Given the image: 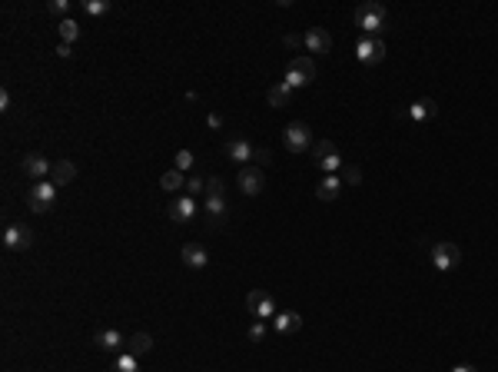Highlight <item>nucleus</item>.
Segmentation results:
<instances>
[{
  "label": "nucleus",
  "mask_w": 498,
  "mask_h": 372,
  "mask_svg": "<svg viewBox=\"0 0 498 372\" xmlns=\"http://www.w3.org/2000/svg\"><path fill=\"white\" fill-rule=\"evenodd\" d=\"M259 166H266V163H273V153L266 150V147H256V156H253Z\"/></svg>",
  "instance_id": "473e14b6"
},
{
  "label": "nucleus",
  "mask_w": 498,
  "mask_h": 372,
  "mask_svg": "<svg viewBox=\"0 0 498 372\" xmlns=\"http://www.w3.org/2000/svg\"><path fill=\"white\" fill-rule=\"evenodd\" d=\"M356 27L366 30V37L372 34H382L385 27H389V7L379 4V0H366L356 7Z\"/></svg>",
  "instance_id": "f257e3e1"
},
{
  "label": "nucleus",
  "mask_w": 498,
  "mask_h": 372,
  "mask_svg": "<svg viewBox=\"0 0 498 372\" xmlns=\"http://www.w3.org/2000/svg\"><path fill=\"white\" fill-rule=\"evenodd\" d=\"M282 143H286V150L290 153H306V150H313L316 143H313V130L306 127V123H290V127L282 130Z\"/></svg>",
  "instance_id": "39448f33"
},
{
  "label": "nucleus",
  "mask_w": 498,
  "mask_h": 372,
  "mask_svg": "<svg viewBox=\"0 0 498 372\" xmlns=\"http://www.w3.org/2000/svg\"><path fill=\"white\" fill-rule=\"evenodd\" d=\"M4 246L13 249V253L30 249V246H34V230H30L27 223H11V226L4 230Z\"/></svg>",
  "instance_id": "1a4fd4ad"
},
{
  "label": "nucleus",
  "mask_w": 498,
  "mask_h": 372,
  "mask_svg": "<svg viewBox=\"0 0 498 372\" xmlns=\"http://www.w3.org/2000/svg\"><path fill=\"white\" fill-rule=\"evenodd\" d=\"M93 342L104 349V352H120V349H127V336H123L120 329H97V333H93Z\"/></svg>",
  "instance_id": "4468645a"
},
{
  "label": "nucleus",
  "mask_w": 498,
  "mask_h": 372,
  "mask_svg": "<svg viewBox=\"0 0 498 372\" xmlns=\"http://www.w3.org/2000/svg\"><path fill=\"white\" fill-rule=\"evenodd\" d=\"M83 11L90 13V17H104V13L110 11V0H87V4H83Z\"/></svg>",
  "instance_id": "cd10ccee"
},
{
  "label": "nucleus",
  "mask_w": 498,
  "mask_h": 372,
  "mask_svg": "<svg viewBox=\"0 0 498 372\" xmlns=\"http://www.w3.org/2000/svg\"><path fill=\"white\" fill-rule=\"evenodd\" d=\"M197 209H199L197 199L186 197V193H180V197H176L173 203L166 206V213H170V220H173V223H189L193 216H197Z\"/></svg>",
  "instance_id": "f8f14e48"
},
{
  "label": "nucleus",
  "mask_w": 498,
  "mask_h": 372,
  "mask_svg": "<svg viewBox=\"0 0 498 372\" xmlns=\"http://www.w3.org/2000/svg\"><path fill=\"white\" fill-rule=\"evenodd\" d=\"M313 163L319 173H339L342 170V156H339V147L332 143V140H319L313 147Z\"/></svg>",
  "instance_id": "7ed1b4c3"
},
{
  "label": "nucleus",
  "mask_w": 498,
  "mask_h": 372,
  "mask_svg": "<svg viewBox=\"0 0 498 372\" xmlns=\"http://www.w3.org/2000/svg\"><path fill=\"white\" fill-rule=\"evenodd\" d=\"M113 372H139V366H137V356H130V352H123V356L116 359Z\"/></svg>",
  "instance_id": "bb28decb"
},
{
  "label": "nucleus",
  "mask_w": 498,
  "mask_h": 372,
  "mask_svg": "<svg viewBox=\"0 0 498 372\" xmlns=\"http://www.w3.org/2000/svg\"><path fill=\"white\" fill-rule=\"evenodd\" d=\"M452 372H478V369H475V366H455Z\"/></svg>",
  "instance_id": "58836bf2"
},
{
  "label": "nucleus",
  "mask_w": 498,
  "mask_h": 372,
  "mask_svg": "<svg viewBox=\"0 0 498 372\" xmlns=\"http://www.w3.org/2000/svg\"><path fill=\"white\" fill-rule=\"evenodd\" d=\"M316 80V63L313 57H292L286 63V87L299 90V87H309Z\"/></svg>",
  "instance_id": "20e7f679"
},
{
  "label": "nucleus",
  "mask_w": 498,
  "mask_h": 372,
  "mask_svg": "<svg viewBox=\"0 0 498 372\" xmlns=\"http://www.w3.org/2000/svg\"><path fill=\"white\" fill-rule=\"evenodd\" d=\"M11 104H13V100H11V93H7V90H0V110H11Z\"/></svg>",
  "instance_id": "e433bc0d"
},
{
  "label": "nucleus",
  "mask_w": 498,
  "mask_h": 372,
  "mask_svg": "<svg viewBox=\"0 0 498 372\" xmlns=\"http://www.w3.org/2000/svg\"><path fill=\"white\" fill-rule=\"evenodd\" d=\"M127 352L130 356H147V352H153V336L150 333H133V336L127 339Z\"/></svg>",
  "instance_id": "5701e85b"
},
{
  "label": "nucleus",
  "mask_w": 498,
  "mask_h": 372,
  "mask_svg": "<svg viewBox=\"0 0 498 372\" xmlns=\"http://www.w3.org/2000/svg\"><path fill=\"white\" fill-rule=\"evenodd\" d=\"M263 336H266V326H263V323H253V326H249V339H253V342H259Z\"/></svg>",
  "instance_id": "72a5a7b5"
},
{
  "label": "nucleus",
  "mask_w": 498,
  "mask_h": 372,
  "mask_svg": "<svg viewBox=\"0 0 498 372\" xmlns=\"http://www.w3.org/2000/svg\"><path fill=\"white\" fill-rule=\"evenodd\" d=\"M273 326H276V333H282V336H292V333H299L302 329V316L292 313V309H282Z\"/></svg>",
  "instance_id": "412c9836"
},
{
  "label": "nucleus",
  "mask_w": 498,
  "mask_h": 372,
  "mask_svg": "<svg viewBox=\"0 0 498 372\" xmlns=\"http://www.w3.org/2000/svg\"><path fill=\"white\" fill-rule=\"evenodd\" d=\"M186 197H193L197 199L199 193H206V180H203V176H189V180H186V190H183Z\"/></svg>",
  "instance_id": "a878e982"
},
{
  "label": "nucleus",
  "mask_w": 498,
  "mask_h": 372,
  "mask_svg": "<svg viewBox=\"0 0 498 372\" xmlns=\"http://www.w3.org/2000/svg\"><path fill=\"white\" fill-rule=\"evenodd\" d=\"M60 44H73L77 37H80V23L73 20V17H67V20H60Z\"/></svg>",
  "instance_id": "393cba45"
},
{
  "label": "nucleus",
  "mask_w": 498,
  "mask_h": 372,
  "mask_svg": "<svg viewBox=\"0 0 498 372\" xmlns=\"http://www.w3.org/2000/svg\"><path fill=\"white\" fill-rule=\"evenodd\" d=\"M206 123H209L213 130H220V127H223V116H220V113H209V116H206Z\"/></svg>",
  "instance_id": "c9c22d12"
},
{
  "label": "nucleus",
  "mask_w": 498,
  "mask_h": 372,
  "mask_svg": "<svg viewBox=\"0 0 498 372\" xmlns=\"http://www.w3.org/2000/svg\"><path fill=\"white\" fill-rule=\"evenodd\" d=\"M70 180H77V163H73V160H54V170H50V183L67 186Z\"/></svg>",
  "instance_id": "6ab92c4d"
},
{
  "label": "nucleus",
  "mask_w": 498,
  "mask_h": 372,
  "mask_svg": "<svg viewBox=\"0 0 498 372\" xmlns=\"http://www.w3.org/2000/svg\"><path fill=\"white\" fill-rule=\"evenodd\" d=\"M203 213H206L209 223H223L226 216H230V203H226V197H206Z\"/></svg>",
  "instance_id": "aec40b11"
},
{
  "label": "nucleus",
  "mask_w": 498,
  "mask_h": 372,
  "mask_svg": "<svg viewBox=\"0 0 498 372\" xmlns=\"http://www.w3.org/2000/svg\"><path fill=\"white\" fill-rule=\"evenodd\" d=\"M206 197H226V183H223V176H209V180H206Z\"/></svg>",
  "instance_id": "c85d7f7f"
},
{
  "label": "nucleus",
  "mask_w": 498,
  "mask_h": 372,
  "mask_svg": "<svg viewBox=\"0 0 498 372\" xmlns=\"http://www.w3.org/2000/svg\"><path fill=\"white\" fill-rule=\"evenodd\" d=\"M359 180H362L359 166H342V183H359Z\"/></svg>",
  "instance_id": "2f4dec72"
},
{
  "label": "nucleus",
  "mask_w": 498,
  "mask_h": 372,
  "mask_svg": "<svg viewBox=\"0 0 498 372\" xmlns=\"http://www.w3.org/2000/svg\"><path fill=\"white\" fill-rule=\"evenodd\" d=\"M180 256H183V266H189V269H206V263H209V253L203 243H186L180 249Z\"/></svg>",
  "instance_id": "f3484780"
},
{
  "label": "nucleus",
  "mask_w": 498,
  "mask_h": 372,
  "mask_svg": "<svg viewBox=\"0 0 498 372\" xmlns=\"http://www.w3.org/2000/svg\"><path fill=\"white\" fill-rule=\"evenodd\" d=\"M462 263V249L449 240H442V243L432 246V266L439 269V273H452L455 266Z\"/></svg>",
  "instance_id": "423d86ee"
},
{
  "label": "nucleus",
  "mask_w": 498,
  "mask_h": 372,
  "mask_svg": "<svg viewBox=\"0 0 498 372\" xmlns=\"http://www.w3.org/2000/svg\"><path fill=\"white\" fill-rule=\"evenodd\" d=\"M342 176L339 173H329V176H323L319 183H316V197L323 199V203H332V199H339V193H342Z\"/></svg>",
  "instance_id": "dca6fc26"
},
{
  "label": "nucleus",
  "mask_w": 498,
  "mask_h": 372,
  "mask_svg": "<svg viewBox=\"0 0 498 372\" xmlns=\"http://www.w3.org/2000/svg\"><path fill=\"white\" fill-rule=\"evenodd\" d=\"M409 116H412L416 123H429V120H435V116H439V106H435V100L422 97V100H416V104L409 106Z\"/></svg>",
  "instance_id": "a211bd4d"
},
{
  "label": "nucleus",
  "mask_w": 498,
  "mask_h": 372,
  "mask_svg": "<svg viewBox=\"0 0 498 372\" xmlns=\"http://www.w3.org/2000/svg\"><path fill=\"white\" fill-rule=\"evenodd\" d=\"M266 100H269V106H273V110H282V106H290L292 87H286V80H282V83H273V87L266 90Z\"/></svg>",
  "instance_id": "4be33fe9"
},
{
  "label": "nucleus",
  "mask_w": 498,
  "mask_h": 372,
  "mask_svg": "<svg viewBox=\"0 0 498 372\" xmlns=\"http://www.w3.org/2000/svg\"><path fill=\"white\" fill-rule=\"evenodd\" d=\"M46 13H54V17H63V20H67L70 0H50V4H46Z\"/></svg>",
  "instance_id": "c756f323"
},
{
  "label": "nucleus",
  "mask_w": 498,
  "mask_h": 372,
  "mask_svg": "<svg viewBox=\"0 0 498 372\" xmlns=\"http://www.w3.org/2000/svg\"><path fill=\"white\" fill-rule=\"evenodd\" d=\"M306 46H309V54H329L332 50V34L325 30V27H313V30H306Z\"/></svg>",
  "instance_id": "2eb2a0df"
},
{
  "label": "nucleus",
  "mask_w": 498,
  "mask_h": 372,
  "mask_svg": "<svg viewBox=\"0 0 498 372\" xmlns=\"http://www.w3.org/2000/svg\"><path fill=\"white\" fill-rule=\"evenodd\" d=\"M160 186L166 190V193H180V190H186V176L173 166L170 173H163V176H160Z\"/></svg>",
  "instance_id": "b1692460"
},
{
  "label": "nucleus",
  "mask_w": 498,
  "mask_h": 372,
  "mask_svg": "<svg viewBox=\"0 0 498 372\" xmlns=\"http://www.w3.org/2000/svg\"><path fill=\"white\" fill-rule=\"evenodd\" d=\"M57 57H63V60H67V57H73V50H70V44H60V46H57Z\"/></svg>",
  "instance_id": "4c0bfd02"
},
{
  "label": "nucleus",
  "mask_w": 498,
  "mask_h": 372,
  "mask_svg": "<svg viewBox=\"0 0 498 372\" xmlns=\"http://www.w3.org/2000/svg\"><path fill=\"white\" fill-rule=\"evenodd\" d=\"M50 170H54V160H46L44 153H27V156H20V173L30 176L34 183L50 180Z\"/></svg>",
  "instance_id": "6e6552de"
},
{
  "label": "nucleus",
  "mask_w": 498,
  "mask_h": 372,
  "mask_svg": "<svg viewBox=\"0 0 498 372\" xmlns=\"http://www.w3.org/2000/svg\"><path fill=\"white\" fill-rule=\"evenodd\" d=\"M189 166H193V153H189V150H180V153H176V170H180V173H186Z\"/></svg>",
  "instance_id": "7c9ffc66"
},
{
  "label": "nucleus",
  "mask_w": 498,
  "mask_h": 372,
  "mask_svg": "<svg viewBox=\"0 0 498 372\" xmlns=\"http://www.w3.org/2000/svg\"><path fill=\"white\" fill-rule=\"evenodd\" d=\"M223 150H226V156H230L232 163H249V160L256 156V147H253V143H249L246 137L226 140V147H223Z\"/></svg>",
  "instance_id": "ddd939ff"
},
{
  "label": "nucleus",
  "mask_w": 498,
  "mask_h": 372,
  "mask_svg": "<svg viewBox=\"0 0 498 372\" xmlns=\"http://www.w3.org/2000/svg\"><path fill=\"white\" fill-rule=\"evenodd\" d=\"M246 309H249V316L253 319H269V316L276 313V299L269 296V292H263V290H253L249 296H246Z\"/></svg>",
  "instance_id": "9d476101"
},
{
  "label": "nucleus",
  "mask_w": 498,
  "mask_h": 372,
  "mask_svg": "<svg viewBox=\"0 0 498 372\" xmlns=\"http://www.w3.org/2000/svg\"><path fill=\"white\" fill-rule=\"evenodd\" d=\"M236 186L243 190L246 197H259V193H263V186H266V176H263L259 166H243L239 176H236Z\"/></svg>",
  "instance_id": "9b49d317"
},
{
  "label": "nucleus",
  "mask_w": 498,
  "mask_h": 372,
  "mask_svg": "<svg viewBox=\"0 0 498 372\" xmlns=\"http://www.w3.org/2000/svg\"><path fill=\"white\" fill-rule=\"evenodd\" d=\"M57 183H50V180H40V183H34L30 190H27V206H30V213H40V216H46V213H54V206H57Z\"/></svg>",
  "instance_id": "f03ea898"
},
{
  "label": "nucleus",
  "mask_w": 498,
  "mask_h": 372,
  "mask_svg": "<svg viewBox=\"0 0 498 372\" xmlns=\"http://www.w3.org/2000/svg\"><path fill=\"white\" fill-rule=\"evenodd\" d=\"M282 44L290 46V50H296V46H299V44H306V40H302L299 34H286V37H282Z\"/></svg>",
  "instance_id": "f704fd0d"
},
{
  "label": "nucleus",
  "mask_w": 498,
  "mask_h": 372,
  "mask_svg": "<svg viewBox=\"0 0 498 372\" xmlns=\"http://www.w3.org/2000/svg\"><path fill=\"white\" fill-rule=\"evenodd\" d=\"M356 60L366 63V67L382 63V60H385V40H382V37H362L359 44H356Z\"/></svg>",
  "instance_id": "0eeeda50"
}]
</instances>
